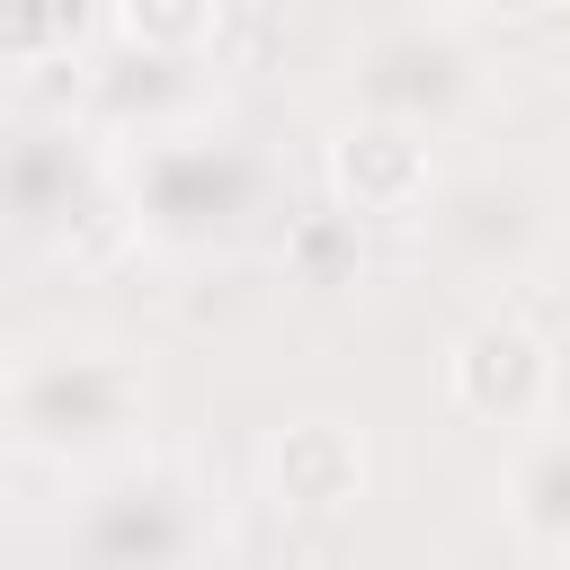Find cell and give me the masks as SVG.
Here are the masks:
<instances>
[{"label": "cell", "mask_w": 570, "mask_h": 570, "mask_svg": "<svg viewBox=\"0 0 570 570\" xmlns=\"http://www.w3.org/2000/svg\"><path fill=\"white\" fill-rule=\"evenodd\" d=\"M80 36V9H0V53H53Z\"/></svg>", "instance_id": "277c9868"}, {"label": "cell", "mask_w": 570, "mask_h": 570, "mask_svg": "<svg viewBox=\"0 0 570 570\" xmlns=\"http://www.w3.org/2000/svg\"><path fill=\"white\" fill-rule=\"evenodd\" d=\"M134 45H187V36H214V18L205 9H125L116 18Z\"/></svg>", "instance_id": "5b68a950"}, {"label": "cell", "mask_w": 570, "mask_h": 570, "mask_svg": "<svg viewBox=\"0 0 570 570\" xmlns=\"http://www.w3.org/2000/svg\"><path fill=\"white\" fill-rule=\"evenodd\" d=\"M276 490L294 508H347L365 490V445L338 419H303V428L276 436Z\"/></svg>", "instance_id": "3957f363"}, {"label": "cell", "mask_w": 570, "mask_h": 570, "mask_svg": "<svg viewBox=\"0 0 570 570\" xmlns=\"http://www.w3.org/2000/svg\"><path fill=\"white\" fill-rule=\"evenodd\" d=\"M330 178L356 214H401L419 187H428V151L401 134V125H356L330 142Z\"/></svg>", "instance_id": "7a4b0ae2"}, {"label": "cell", "mask_w": 570, "mask_h": 570, "mask_svg": "<svg viewBox=\"0 0 570 570\" xmlns=\"http://www.w3.org/2000/svg\"><path fill=\"white\" fill-rule=\"evenodd\" d=\"M543 392H552V356H543V338L525 330V321H472L463 338H454V401L463 410H481V419H534L543 410Z\"/></svg>", "instance_id": "6da1fadb"}]
</instances>
